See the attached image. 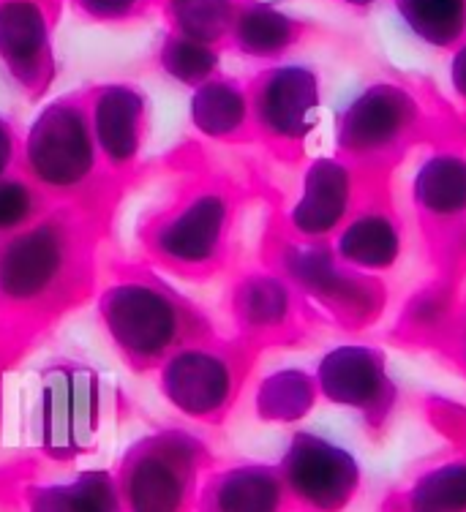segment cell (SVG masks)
<instances>
[{
    "label": "cell",
    "instance_id": "obj_17",
    "mask_svg": "<svg viewBox=\"0 0 466 512\" xmlns=\"http://www.w3.org/2000/svg\"><path fill=\"white\" fill-rule=\"evenodd\" d=\"M194 512H292L276 463L243 461L208 472Z\"/></svg>",
    "mask_w": 466,
    "mask_h": 512
},
{
    "label": "cell",
    "instance_id": "obj_25",
    "mask_svg": "<svg viewBox=\"0 0 466 512\" xmlns=\"http://www.w3.org/2000/svg\"><path fill=\"white\" fill-rule=\"evenodd\" d=\"M319 401L314 374L306 368H278L257 384L254 409L262 423L295 425L314 412Z\"/></svg>",
    "mask_w": 466,
    "mask_h": 512
},
{
    "label": "cell",
    "instance_id": "obj_21",
    "mask_svg": "<svg viewBox=\"0 0 466 512\" xmlns=\"http://www.w3.org/2000/svg\"><path fill=\"white\" fill-rule=\"evenodd\" d=\"M191 126L213 142H246L254 139L251 104L246 82L229 74H216L205 85L191 90Z\"/></svg>",
    "mask_w": 466,
    "mask_h": 512
},
{
    "label": "cell",
    "instance_id": "obj_18",
    "mask_svg": "<svg viewBox=\"0 0 466 512\" xmlns=\"http://www.w3.org/2000/svg\"><path fill=\"white\" fill-rule=\"evenodd\" d=\"M330 246L347 267L382 278V273H390L404 256V227L387 207L357 205L347 224L333 235Z\"/></svg>",
    "mask_w": 466,
    "mask_h": 512
},
{
    "label": "cell",
    "instance_id": "obj_29",
    "mask_svg": "<svg viewBox=\"0 0 466 512\" xmlns=\"http://www.w3.org/2000/svg\"><path fill=\"white\" fill-rule=\"evenodd\" d=\"M50 202V197L33 186L25 175H9L0 180V240L36 224Z\"/></svg>",
    "mask_w": 466,
    "mask_h": 512
},
{
    "label": "cell",
    "instance_id": "obj_32",
    "mask_svg": "<svg viewBox=\"0 0 466 512\" xmlns=\"http://www.w3.org/2000/svg\"><path fill=\"white\" fill-rule=\"evenodd\" d=\"M447 82L450 90L461 104L466 107V39L450 50V60H447Z\"/></svg>",
    "mask_w": 466,
    "mask_h": 512
},
{
    "label": "cell",
    "instance_id": "obj_27",
    "mask_svg": "<svg viewBox=\"0 0 466 512\" xmlns=\"http://www.w3.org/2000/svg\"><path fill=\"white\" fill-rule=\"evenodd\" d=\"M221 52L224 50L219 47H210V44L186 39V36L167 30L161 36L159 50H156V66L164 77L194 90L221 74Z\"/></svg>",
    "mask_w": 466,
    "mask_h": 512
},
{
    "label": "cell",
    "instance_id": "obj_30",
    "mask_svg": "<svg viewBox=\"0 0 466 512\" xmlns=\"http://www.w3.org/2000/svg\"><path fill=\"white\" fill-rule=\"evenodd\" d=\"M69 9L93 25H131L159 11V0H69Z\"/></svg>",
    "mask_w": 466,
    "mask_h": 512
},
{
    "label": "cell",
    "instance_id": "obj_1",
    "mask_svg": "<svg viewBox=\"0 0 466 512\" xmlns=\"http://www.w3.org/2000/svg\"><path fill=\"white\" fill-rule=\"evenodd\" d=\"M99 316L120 357L137 371L159 368L180 346L213 338L205 314L153 273L112 281L99 297Z\"/></svg>",
    "mask_w": 466,
    "mask_h": 512
},
{
    "label": "cell",
    "instance_id": "obj_10",
    "mask_svg": "<svg viewBox=\"0 0 466 512\" xmlns=\"http://www.w3.org/2000/svg\"><path fill=\"white\" fill-rule=\"evenodd\" d=\"M292 510L344 512L363 488V463L349 447L317 431H292L276 463Z\"/></svg>",
    "mask_w": 466,
    "mask_h": 512
},
{
    "label": "cell",
    "instance_id": "obj_12",
    "mask_svg": "<svg viewBox=\"0 0 466 512\" xmlns=\"http://www.w3.org/2000/svg\"><path fill=\"white\" fill-rule=\"evenodd\" d=\"M314 382L322 401L360 414L374 428H382L398 404L387 352L363 341L330 346L314 368Z\"/></svg>",
    "mask_w": 466,
    "mask_h": 512
},
{
    "label": "cell",
    "instance_id": "obj_5",
    "mask_svg": "<svg viewBox=\"0 0 466 512\" xmlns=\"http://www.w3.org/2000/svg\"><path fill=\"white\" fill-rule=\"evenodd\" d=\"M235 205L219 186L186 188L142 229L150 256L172 273L205 278L216 273L229 248Z\"/></svg>",
    "mask_w": 466,
    "mask_h": 512
},
{
    "label": "cell",
    "instance_id": "obj_9",
    "mask_svg": "<svg viewBox=\"0 0 466 512\" xmlns=\"http://www.w3.org/2000/svg\"><path fill=\"white\" fill-rule=\"evenodd\" d=\"M101 431V387L93 368L60 360L41 374V453L71 463L93 453Z\"/></svg>",
    "mask_w": 466,
    "mask_h": 512
},
{
    "label": "cell",
    "instance_id": "obj_19",
    "mask_svg": "<svg viewBox=\"0 0 466 512\" xmlns=\"http://www.w3.org/2000/svg\"><path fill=\"white\" fill-rule=\"evenodd\" d=\"M229 308L240 333L270 338L298 325L300 295L278 270H254L235 281Z\"/></svg>",
    "mask_w": 466,
    "mask_h": 512
},
{
    "label": "cell",
    "instance_id": "obj_13",
    "mask_svg": "<svg viewBox=\"0 0 466 512\" xmlns=\"http://www.w3.org/2000/svg\"><path fill=\"white\" fill-rule=\"evenodd\" d=\"M66 0H0V66L28 99L58 77L55 28Z\"/></svg>",
    "mask_w": 466,
    "mask_h": 512
},
{
    "label": "cell",
    "instance_id": "obj_20",
    "mask_svg": "<svg viewBox=\"0 0 466 512\" xmlns=\"http://www.w3.org/2000/svg\"><path fill=\"white\" fill-rule=\"evenodd\" d=\"M308 25L276 0H240L229 28L227 50L248 60L278 63L306 39Z\"/></svg>",
    "mask_w": 466,
    "mask_h": 512
},
{
    "label": "cell",
    "instance_id": "obj_7",
    "mask_svg": "<svg viewBox=\"0 0 466 512\" xmlns=\"http://www.w3.org/2000/svg\"><path fill=\"white\" fill-rule=\"evenodd\" d=\"M278 273L303 300L317 303L336 325L366 330L377 325L387 308V286L379 276L347 267L330 243L289 240L278 254Z\"/></svg>",
    "mask_w": 466,
    "mask_h": 512
},
{
    "label": "cell",
    "instance_id": "obj_15",
    "mask_svg": "<svg viewBox=\"0 0 466 512\" xmlns=\"http://www.w3.org/2000/svg\"><path fill=\"white\" fill-rule=\"evenodd\" d=\"M93 142L101 167L129 172L137 167L150 131L148 96L131 82H104L85 90Z\"/></svg>",
    "mask_w": 466,
    "mask_h": 512
},
{
    "label": "cell",
    "instance_id": "obj_2",
    "mask_svg": "<svg viewBox=\"0 0 466 512\" xmlns=\"http://www.w3.org/2000/svg\"><path fill=\"white\" fill-rule=\"evenodd\" d=\"M85 243L66 210L0 240V311L41 314L74 295L85 273Z\"/></svg>",
    "mask_w": 466,
    "mask_h": 512
},
{
    "label": "cell",
    "instance_id": "obj_4",
    "mask_svg": "<svg viewBox=\"0 0 466 512\" xmlns=\"http://www.w3.org/2000/svg\"><path fill=\"white\" fill-rule=\"evenodd\" d=\"M20 161L25 178L50 199L77 197L93 183L101 158L90 131L85 90L66 93L41 109L22 139Z\"/></svg>",
    "mask_w": 466,
    "mask_h": 512
},
{
    "label": "cell",
    "instance_id": "obj_26",
    "mask_svg": "<svg viewBox=\"0 0 466 512\" xmlns=\"http://www.w3.org/2000/svg\"><path fill=\"white\" fill-rule=\"evenodd\" d=\"M240 0H159L169 33L227 50L229 28Z\"/></svg>",
    "mask_w": 466,
    "mask_h": 512
},
{
    "label": "cell",
    "instance_id": "obj_8",
    "mask_svg": "<svg viewBox=\"0 0 466 512\" xmlns=\"http://www.w3.org/2000/svg\"><path fill=\"white\" fill-rule=\"evenodd\" d=\"M254 137L278 150H300L322 115V77L300 60H278L246 82Z\"/></svg>",
    "mask_w": 466,
    "mask_h": 512
},
{
    "label": "cell",
    "instance_id": "obj_31",
    "mask_svg": "<svg viewBox=\"0 0 466 512\" xmlns=\"http://www.w3.org/2000/svg\"><path fill=\"white\" fill-rule=\"evenodd\" d=\"M20 134L3 112H0V180L9 178L14 164L20 161Z\"/></svg>",
    "mask_w": 466,
    "mask_h": 512
},
{
    "label": "cell",
    "instance_id": "obj_16",
    "mask_svg": "<svg viewBox=\"0 0 466 512\" xmlns=\"http://www.w3.org/2000/svg\"><path fill=\"white\" fill-rule=\"evenodd\" d=\"M409 199L423 224L456 232L466 224V150L445 145L428 150L409 180Z\"/></svg>",
    "mask_w": 466,
    "mask_h": 512
},
{
    "label": "cell",
    "instance_id": "obj_24",
    "mask_svg": "<svg viewBox=\"0 0 466 512\" xmlns=\"http://www.w3.org/2000/svg\"><path fill=\"white\" fill-rule=\"evenodd\" d=\"M28 512H123L115 474L104 469L80 472L71 483L33 488Z\"/></svg>",
    "mask_w": 466,
    "mask_h": 512
},
{
    "label": "cell",
    "instance_id": "obj_22",
    "mask_svg": "<svg viewBox=\"0 0 466 512\" xmlns=\"http://www.w3.org/2000/svg\"><path fill=\"white\" fill-rule=\"evenodd\" d=\"M393 512H466V455L431 463L390 502Z\"/></svg>",
    "mask_w": 466,
    "mask_h": 512
},
{
    "label": "cell",
    "instance_id": "obj_14",
    "mask_svg": "<svg viewBox=\"0 0 466 512\" xmlns=\"http://www.w3.org/2000/svg\"><path fill=\"white\" fill-rule=\"evenodd\" d=\"M355 164L338 153L311 158L300 178L298 199L287 210V227L295 240L330 243L357 210Z\"/></svg>",
    "mask_w": 466,
    "mask_h": 512
},
{
    "label": "cell",
    "instance_id": "obj_28",
    "mask_svg": "<svg viewBox=\"0 0 466 512\" xmlns=\"http://www.w3.org/2000/svg\"><path fill=\"white\" fill-rule=\"evenodd\" d=\"M456 316L453 295L445 286H423L409 297L401 311V327L417 338H431V335L450 333L456 325Z\"/></svg>",
    "mask_w": 466,
    "mask_h": 512
},
{
    "label": "cell",
    "instance_id": "obj_6",
    "mask_svg": "<svg viewBox=\"0 0 466 512\" xmlns=\"http://www.w3.org/2000/svg\"><path fill=\"white\" fill-rule=\"evenodd\" d=\"M426 131V107L415 90L374 79L344 101L336 115V148L349 164L382 167L404 156Z\"/></svg>",
    "mask_w": 466,
    "mask_h": 512
},
{
    "label": "cell",
    "instance_id": "obj_11",
    "mask_svg": "<svg viewBox=\"0 0 466 512\" xmlns=\"http://www.w3.org/2000/svg\"><path fill=\"white\" fill-rule=\"evenodd\" d=\"M159 387L180 414L199 423H221L238 401L243 360L216 338L175 349L159 365Z\"/></svg>",
    "mask_w": 466,
    "mask_h": 512
},
{
    "label": "cell",
    "instance_id": "obj_23",
    "mask_svg": "<svg viewBox=\"0 0 466 512\" xmlns=\"http://www.w3.org/2000/svg\"><path fill=\"white\" fill-rule=\"evenodd\" d=\"M409 36L428 50H453L466 39V0H390Z\"/></svg>",
    "mask_w": 466,
    "mask_h": 512
},
{
    "label": "cell",
    "instance_id": "obj_34",
    "mask_svg": "<svg viewBox=\"0 0 466 512\" xmlns=\"http://www.w3.org/2000/svg\"><path fill=\"white\" fill-rule=\"evenodd\" d=\"M336 3H341V6H347L352 11H368L374 9L377 3H382V0H336Z\"/></svg>",
    "mask_w": 466,
    "mask_h": 512
},
{
    "label": "cell",
    "instance_id": "obj_33",
    "mask_svg": "<svg viewBox=\"0 0 466 512\" xmlns=\"http://www.w3.org/2000/svg\"><path fill=\"white\" fill-rule=\"evenodd\" d=\"M450 335H453V352H456L458 365L464 368L466 374V311L456 316V325H453Z\"/></svg>",
    "mask_w": 466,
    "mask_h": 512
},
{
    "label": "cell",
    "instance_id": "obj_3",
    "mask_svg": "<svg viewBox=\"0 0 466 512\" xmlns=\"http://www.w3.org/2000/svg\"><path fill=\"white\" fill-rule=\"evenodd\" d=\"M208 472V447L189 431L145 436L131 444L115 472L123 512H194Z\"/></svg>",
    "mask_w": 466,
    "mask_h": 512
}]
</instances>
